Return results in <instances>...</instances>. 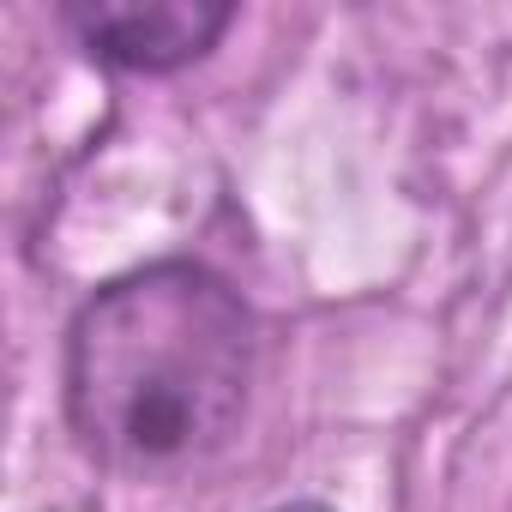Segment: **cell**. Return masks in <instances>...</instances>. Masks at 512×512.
<instances>
[{"label":"cell","instance_id":"obj_1","mask_svg":"<svg viewBox=\"0 0 512 512\" xmlns=\"http://www.w3.org/2000/svg\"><path fill=\"white\" fill-rule=\"evenodd\" d=\"M260 326L193 260H157L103 284L67 332V422L127 482H181L241 434Z\"/></svg>","mask_w":512,"mask_h":512},{"label":"cell","instance_id":"obj_3","mask_svg":"<svg viewBox=\"0 0 512 512\" xmlns=\"http://www.w3.org/2000/svg\"><path fill=\"white\" fill-rule=\"evenodd\" d=\"M272 512H332L326 500H284V506H272Z\"/></svg>","mask_w":512,"mask_h":512},{"label":"cell","instance_id":"obj_2","mask_svg":"<svg viewBox=\"0 0 512 512\" xmlns=\"http://www.w3.org/2000/svg\"><path fill=\"white\" fill-rule=\"evenodd\" d=\"M67 19L97 61L127 73H175L211 55L235 13L217 0H91Z\"/></svg>","mask_w":512,"mask_h":512}]
</instances>
